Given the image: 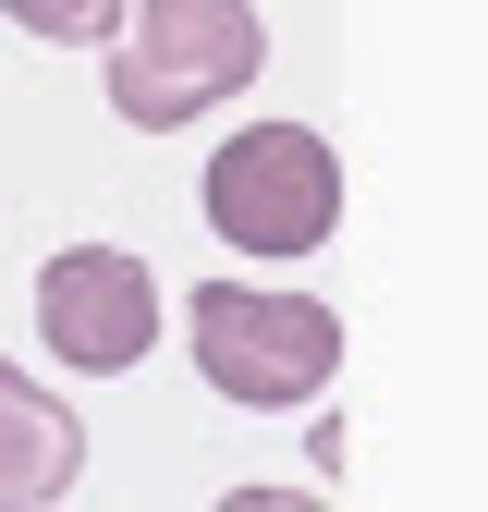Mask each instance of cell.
I'll use <instances>...</instances> for the list:
<instances>
[{
	"instance_id": "cell-5",
	"label": "cell",
	"mask_w": 488,
	"mask_h": 512,
	"mask_svg": "<svg viewBox=\"0 0 488 512\" xmlns=\"http://www.w3.org/2000/svg\"><path fill=\"white\" fill-rule=\"evenodd\" d=\"M86 476V415L0 354V512H37Z\"/></svg>"
},
{
	"instance_id": "cell-2",
	"label": "cell",
	"mask_w": 488,
	"mask_h": 512,
	"mask_svg": "<svg viewBox=\"0 0 488 512\" xmlns=\"http://www.w3.org/2000/svg\"><path fill=\"white\" fill-rule=\"evenodd\" d=\"M183 342H196V378L244 415H293L342 378V305L318 293H257V281H208L183 293Z\"/></svg>"
},
{
	"instance_id": "cell-6",
	"label": "cell",
	"mask_w": 488,
	"mask_h": 512,
	"mask_svg": "<svg viewBox=\"0 0 488 512\" xmlns=\"http://www.w3.org/2000/svg\"><path fill=\"white\" fill-rule=\"evenodd\" d=\"M25 37H49V49H110V25H122V0H0Z\"/></svg>"
},
{
	"instance_id": "cell-4",
	"label": "cell",
	"mask_w": 488,
	"mask_h": 512,
	"mask_svg": "<svg viewBox=\"0 0 488 512\" xmlns=\"http://www.w3.org/2000/svg\"><path fill=\"white\" fill-rule=\"evenodd\" d=\"M159 269L135 244H61L49 269H37V330H49V354L74 366V378H122V366H147V342H159Z\"/></svg>"
},
{
	"instance_id": "cell-3",
	"label": "cell",
	"mask_w": 488,
	"mask_h": 512,
	"mask_svg": "<svg viewBox=\"0 0 488 512\" xmlns=\"http://www.w3.org/2000/svg\"><path fill=\"white\" fill-rule=\"evenodd\" d=\"M208 232L244 244V256H318L342 232V159L330 135H305V122H244V135L208 159Z\"/></svg>"
},
{
	"instance_id": "cell-1",
	"label": "cell",
	"mask_w": 488,
	"mask_h": 512,
	"mask_svg": "<svg viewBox=\"0 0 488 512\" xmlns=\"http://www.w3.org/2000/svg\"><path fill=\"white\" fill-rule=\"evenodd\" d=\"M257 61H269L257 0H122V25H110V110L135 122V135H171V122L244 98Z\"/></svg>"
}]
</instances>
